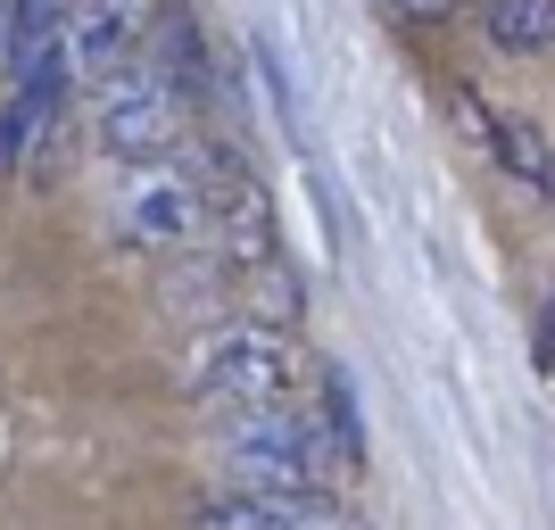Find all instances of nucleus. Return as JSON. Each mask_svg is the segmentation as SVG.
<instances>
[{"label": "nucleus", "mask_w": 555, "mask_h": 530, "mask_svg": "<svg viewBox=\"0 0 555 530\" xmlns=\"http://www.w3.org/2000/svg\"><path fill=\"white\" fill-rule=\"evenodd\" d=\"M357 456H365V448H357V415H348L340 373H332L324 398H307V406L216 423V473H224V489H249V497L332 489L340 473H357Z\"/></svg>", "instance_id": "1"}, {"label": "nucleus", "mask_w": 555, "mask_h": 530, "mask_svg": "<svg viewBox=\"0 0 555 530\" xmlns=\"http://www.w3.org/2000/svg\"><path fill=\"white\" fill-rule=\"evenodd\" d=\"M390 17H406V25H440V17H456V9H473V0H382Z\"/></svg>", "instance_id": "10"}, {"label": "nucleus", "mask_w": 555, "mask_h": 530, "mask_svg": "<svg viewBox=\"0 0 555 530\" xmlns=\"http://www.w3.org/2000/svg\"><path fill=\"white\" fill-rule=\"evenodd\" d=\"M456 108L473 116V125H481L473 141H481L489 158L506 166V174H514L522 191H531V199H547V208H555V133H539L531 116H506V108H489L481 92H456Z\"/></svg>", "instance_id": "8"}, {"label": "nucleus", "mask_w": 555, "mask_h": 530, "mask_svg": "<svg viewBox=\"0 0 555 530\" xmlns=\"http://www.w3.org/2000/svg\"><path fill=\"white\" fill-rule=\"evenodd\" d=\"M67 92H75L67 67L9 83V108H0V174H17L34 191L67 174Z\"/></svg>", "instance_id": "5"}, {"label": "nucleus", "mask_w": 555, "mask_h": 530, "mask_svg": "<svg viewBox=\"0 0 555 530\" xmlns=\"http://www.w3.org/2000/svg\"><path fill=\"white\" fill-rule=\"evenodd\" d=\"M473 25H481L506 59H539V50H555V0H473Z\"/></svg>", "instance_id": "9"}, {"label": "nucleus", "mask_w": 555, "mask_h": 530, "mask_svg": "<svg viewBox=\"0 0 555 530\" xmlns=\"http://www.w3.org/2000/svg\"><path fill=\"white\" fill-rule=\"evenodd\" d=\"M324 382H332V373H315V357H307L282 323H257V315L208 332L199 357H191V398H199L216 423H224V415L307 406V398H324Z\"/></svg>", "instance_id": "2"}, {"label": "nucleus", "mask_w": 555, "mask_h": 530, "mask_svg": "<svg viewBox=\"0 0 555 530\" xmlns=\"http://www.w3.org/2000/svg\"><path fill=\"white\" fill-rule=\"evenodd\" d=\"M199 133V92L175 83L158 59H133L125 75H108L92 92V150L116 166H150V158H183Z\"/></svg>", "instance_id": "4"}, {"label": "nucleus", "mask_w": 555, "mask_h": 530, "mask_svg": "<svg viewBox=\"0 0 555 530\" xmlns=\"http://www.w3.org/2000/svg\"><path fill=\"white\" fill-rule=\"evenodd\" d=\"M158 0H75L67 9V75L75 83H108V75H125L150 50V34H158Z\"/></svg>", "instance_id": "6"}, {"label": "nucleus", "mask_w": 555, "mask_h": 530, "mask_svg": "<svg viewBox=\"0 0 555 530\" xmlns=\"http://www.w3.org/2000/svg\"><path fill=\"white\" fill-rule=\"evenodd\" d=\"M208 530H365V514L340 489H291V497H249V489H216L199 506Z\"/></svg>", "instance_id": "7"}, {"label": "nucleus", "mask_w": 555, "mask_h": 530, "mask_svg": "<svg viewBox=\"0 0 555 530\" xmlns=\"http://www.w3.org/2000/svg\"><path fill=\"white\" fill-rule=\"evenodd\" d=\"M108 224H116V241H125V249H141V257H175V249L216 241V158L116 166Z\"/></svg>", "instance_id": "3"}, {"label": "nucleus", "mask_w": 555, "mask_h": 530, "mask_svg": "<svg viewBox=\"0 0 555 530\" xmlns=\"http://www.w3.org/2000/svg\"><path fill=\"white\" fill-rule=\"evenodd\" d=\"M547 332H555V315H547Z\"/></svg>", "instance_id": "11"}]
</instances>
